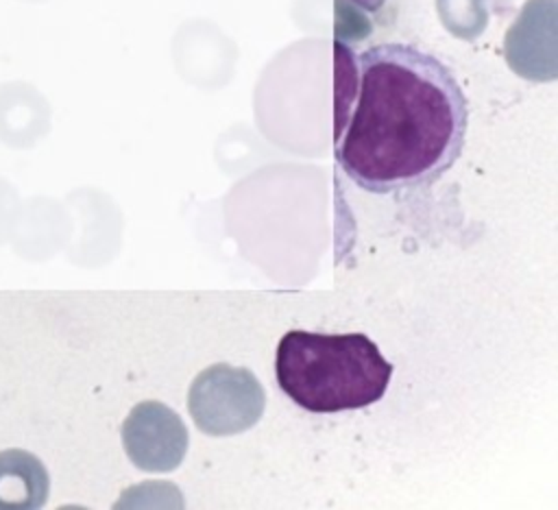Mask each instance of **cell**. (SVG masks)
Instances as JSON below:
<instances>
[{"label": "cell", "instance_id": "3", "mask_svg": "<svg viewBox=\"0 0 558 510\" xmlns=\"http://www.w3.org/2000/svg\"><path fill=\"white\" fill-rule=\"evenodd\" d=\"M50 493L44 462L24 449L0 451V510L41 508Z\"/></svg>", "mask_w": 558, "mask_h": 510}, {"label": "cell", "instance_id": "1", "mask_svg": "<svg viewBox=\"0 0 558 510\" xmlns=\"http://www.w3.org/2000/svg\"><path fill=\"white\" fill-rule=\"evenodd\" d=\"M336 94V161L362 190L388 194L438 181L462 155L466 96L436 54L386 41L353 59Z\"/></svg>", "mask_w": 558, "mask_h": 510}, {"label": "cell", "instance_id": "4", "mask_svg": "<svg viewBox=\"0 0 558 510\" xmlns=\"http://www.w3.org/2000/svg\"><path fill=\"white\" fill-rule=\"evenodd\" d=\"M349 2H353L355 7H360V9L368 11V13H375V11H379L388 0H349Z\"/></svg>", "mask_w": 558, "mask_h": 510}, {"label": "cell", "instance_id": "2", "mask_svg": "<svg viewBox=\"0 0 558 510\" xmlns=\"http://www.w3.org/2000/svg\"><path fill=\"white\" fill-rule=\"evenodd\" d=\"M279 388L303 410L331 414L384 397L392 364L366 333L286 331L275 353Z\"/></svg>", "mask_w": 558, "mask_h": 510}]
</instances>
